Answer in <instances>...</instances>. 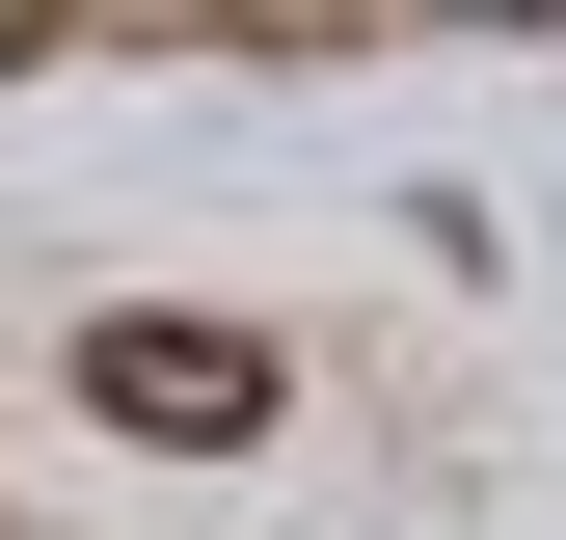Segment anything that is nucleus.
Here are the masks:
<instances>
[{"instance_id":"f257e3e1","label":"nucleus","mask_w":566,"mask_h":540,"mask_svg":"<svg viewBox=\"0 0 566 540\" xmlns=\"http://www.w3.org/2000/svg\"><path fill=\"white\" fill-rule=\"evenodd\" d=\"M82 405H108V433H163V459H243V433H270V324L108 298V324H82Z\"/></svg>"}]
</instances>
